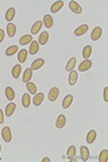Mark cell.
<instances>
[{"label": "cell", "mask_w": 108, "mask_h": 162, "mask_svg": "<svg viewBox=\"0 0 108 162\" xmlns=\"http://www.w3.org/2000/svg\"><path fill=\"white\" fill-rule=\"evenodd\" d=\"M6 97L8 101H14V99H15V91H14L11 87L6 88Z\"/></svg>", "instance_id": "21"}, {"label": "cell", "mask_w": 108, "mask_h": 162, "mask_svg": "<svg viewBox=\"0 0 108 162\" xmlns=\"http://www.w3.org/2000/svg\"><path fill=\"white\" fill-rule=\"evenodd\" d=\"M15 14H16L15 8H14V7H10V8L7 10V12H6V20H7V22L12 23V19L15 18Z\"/></svg>", "instance_id": "12"}, {"label": "cell", "mask_w": 108, "mask_h": 162, "mask_svg": "<svg viewBox=\"0 0 108 162\" xmlns=\"http://www.w3.org/2000/svg\"><path fill=\"white\" fill-rule=\"evenodd\" d=\"M101 34H103V30H101V27H94L92 34H91V39L92 40H99L101 38Z\"/></svg>", "instance_id": "4"}, {"label": "cell", "mask_w": 108, "mask_h": 162, "mask_svg": "<svg viewBox=\"0 0 108 162\" xmlns=\"http://www.w3.org/2000/svg\"><path fill=\"white\" fill-rule=\"evenodd\" d=\"M7 34H8L10 38H12L16 34V26L14 25V23H8V25H7Z\"/></svg>", "instance_id": "26"}, {"label": "cell", "mask_w": 108, "mask_h": 162, "mask_svg": "<svg viewBox=\"0 0 108 162\" xmlns=\"http://www.w3.org/2000/svg\"><path fill=\"white\" fill-rule=\"evenodd\" d=\"M43 100H45V96H43V93H40V92L38 93V92H37L35 94H34L31 103L34 104V106H40V104L43 103Z\"/></svg>", "instance_id": "6"}, {"label": "cell", "mask_w": 108, "mask_h": 162, "mask_svg": "<svg viewBox=\"0 0 108 162\" xmlns=\"http://www.w3.org/2000/svg\"><path fill=\"white\" fill-rule=\"evenodd\" d=\"M42 162H50V158H47V157L42 158Z\"/></svg>", "instance_id": "37"}, {"label": "cell", "mask_w": 108, "mask_h": 162, "mask_svg": "<svg viewBox=\"0 0 108 162\" xmlns=\"http://www.w3.org/2000/svg\"><path fill=\"white\" fill-rule=\"evenodd\" d=\"M42 26H43L42 20H37V22L33 25V27H31V35H35V34H38L40 31V29H42Z\"/></svg>", "instance_id": "14"}, {"label": "cell", "mask_w": 108, "mask_h": 162, "mask_svg": "<svg viewBox=\"0 0 108 162\" xmlns=\"http://www.w3.org/2000/svg\"><path fill=\"white\" fill-rule=\"evenodd\" d=\"M15 110H16V104L12 103V101H10V103L7 104V107H6V112H4V115H7V116L11 118L12 115L15 114Z\"/></svg>", "instance_id": "3"}, {"label": "cell", "mask_w": 108, "mask_h": 162, "mask_svg": "<svg viewBox=\"0 0 108 162\" xmlns=\"http://www.w3.org/2000/svg\"><path fill=\"white\" fill-rule=\"evenodd\" d=\"M3 123H4V112L0 110V124H3Z\"/></svg>", "instance_id": "36"}, {"label": "cell", "mask_w": 108, "mask_h": 162, "mask_svg": "<svg viewBox=\"0 0 108 162\" xmlns=\"http://www.w3.org/2000/svg\"><path fill=\"white\" fill-rule=\"evenodd\" d=\"M92 68V61L91 60H84L83 62L79 65V72H87Z\"/></svg>", "instance_id": "2"}, {"label": "cell", "mask_w": 108, "mask_h": 162, "mask_svg": "<svg viewBox=\"0 0 108 162\" xmlns=\"http://www.w3.org/2000/svg\"><path fill=\"white\" fill-rule=\"evenodd\" d=\"M22 106L25 108H29L31 106V97H30V93H25L22 96Z\"/></svg>", "instance_id": "18"}, {"label": "cell", "mask_w": 108, "mask_h": 162, "mask_svg": "<svg viewBox=\"0 0 108 162\" xmlns=\"http://www.w3.org/2000/svg\"><path fill=\"white\" fill-rule=\"evenodd\" d=\"M4 35H6V31L3 29H0V43H2L3 39H4Z\"/></svg>", "instance_id": "35"}, {"label": "cell", "mask_w": 108, "mask_h": 162, "mask_svg": "<svg viewBox=\"0 0 108 162\" xmlns=\"http://www.w3.org/2000/svg\"><path fill=\"white\" fill-rule=\"evenodd\" d=\"M72 101H73V94H66L62 100V108H69L72 106Z\"/></svg>", "instance_id": "19"}, {"label": "cell", "mask_w": 108, "mask_h": 162, "mask_svg": "<svg viewBox=\"0 0 108 162\" xmlns=\"http://www.w3.org/2000/svg\"><path fill=\"white\" fill-rule=\"evenodd\" d=\"M69 8H70V11L74 12V14H81V12H83V8H81V6L77 2H70L69 3Z\"/></svg>", "instance_id": "11"}, {"label": "cell", "mask_w": 108, "mask_h": 162, "mask_svg": "<svg viewBox=\"0 0 108 162\" xmlns=\"http://www.w3.org/2000/svg\"><path fill=\"white\" fill-rule=\"evenodd\" d=\"M80 153H81V160H83V161H88V160H89V150H88L87 146H81Z\"/></svg>", "instance_id": "25"}, {"label": "cell", "mask_w": 108, "mask_h": 162, "mask_svg": "<svg viewBox=\"0 0 108 162\" xmlns=\"http://www.w3.org/2000/svg\"><path fill=\"white\" fill-rule=\"evenodd\" d=\"M18 52H19L18 46L12 45V46L7 47V50H6V56H7V57H11V56H14V54H15V53H18Z\"/></svg>", "instance_id": "31"}, {"label": "cell", "mask_w": 108, "mask_h": 162, "mask_svg": "<svg viewBox=\"0 0 108 162\" xmlns=\"http://www.w3.org/2000/svg\"><path fill=\"white\" fill-rule=\"evenodd\" d=\"M2 138H3V141L6 142V143H10L12 139V133H11V128H10L8 126H6V127H3V130H2Z\"/></svg>", "instance_id": "1"}, {"label": "cell", "mask_w": 108, "mask_h": 162, "mask_svg": "<svg viewBox=\"0 0 108 162\" xmlns=\"http://www.w3.org/2000/svg\"><path fill=\"white\" fill-rule=\"evenodd\" d=\"M27 54H29V52H27L26 49H22V50H19L18 52V61L20 64H23L27 60Z\"/></svg>", "instance_id": "23"}, {"label": "cell", "mask_w": 108, "mask_h": 162, "mask_svg": "<svg viewBox=\"0 0 108 162\" xmlns=\"http://www.w3.org/2000/svg\"><path fill=\"white\" fill-rule=\"evenodd\" d=\"M88 29H89V26H88V25H81V26H79L76 30H74V35H76V37H83L84 34H87Z\"/></svg>", "instance_id": "7"}, {"label": "cell", "mask_w": 108, "mask_h": 162, "mask_svg": "<svg viewBox=\"0 0 108 162\" xmlns=\"http://www.w3.org/2000/svg\"><path fill=\"white\" fill-rule=\"evenodd\" d=\"M76 57H72L69 61H68V64L65 65V70H68V72H70V70L74 69V66H76Z\"/></svg>", "instance_id": "30"}, {"label": "cell", "mask_w": 108, "mask_h": 162, "mask_svg": "<svg viewBox=\"0 0 108 162\" xmlns=\"http://www.w3.org/2000/svg\"><path fill=\"white\" fill-rule=\"evenodd\" d=\"M96 137H97V133L94 130H91L89 133L87 134V143L88 145H92L94 141H96Z\"/></svg>", "instance_id": "17"}, {"label": "cell", "mask_w": 108, "mask_h": 162, "mask_svg": "<svg viewBox=\"0 0 108 162\" xmlns=\"http://www.w3.org/2000/svg\"><path fill=\"white\" fill-rule=\"evenodd\" d=\"M22 79H23V81H25L26 84L31 81V79H33V70H31V68H27V69H25Z\"/></svg>", "instance_id": "10"}, {"label": "cell", "mask_w": 108, "mask_h": 162, "mask_svg": "<svg viewBox=\"0 0 108 162\" xmlns=\"http://www.w3.org/2000/svg\"><path fill=\"white\" fill-rule=\"evenodd\" d=\"M33 42V35L31 34H27V35H23L22 38L19 39V43L22 46H25V45H29V43H31Z\"/></svg>", "instance_id": "20"}, {"label": "cell", "mask_w": 108, "mask_h": 162, "mask_svg": "<svg viewBox=\"0 0 108 162\" xmlns=\"http://www.w3.org/2000/svg\"><path fill=\"white\" fill-rule=\"evenodd\" d=\"M47 40H49V33L47 31H43L39 34V39H38V43L39 45H46Z\"/></svg>", "instance_id": "22"}, {"label": "cell", "mask_w": 108, "mask_h": 162, "mask_svg": "<svg viewBox=\"0 0 108 162\" xmlns=\"http://www.w3.org/2000/svg\"><path fill=\"white\" fill-rule=\"evenodd\" d=\"M58 94H60V89L57 87H53L49 92V100L52 101V103H54V101L58 99Z\"/></svg>", "instance_id": "5"}, {"label": "cell", "mask_w": 108, "mask_h": 162, "mask_svg": "<svg viewBox=\"0 0 108 162\" xmlns=\"http://www.w3.org/2000/svg\"><path fill=\"white\" fill-rule=\"evenodd\" d=\"M39 52V43L37 42V40H33L31 43H30V50H29V53L30 54H37Z\"/></svg>", "instance_id": "27"}, {"label": "cell", "mask_w": 108, "mask_h": 162, "mask_svg": "<svg viewBox=\"0 0 108 162\" xmlns=\"http://www.w3.org/2000/svg\"><path fill=\"white\" fill-rule=\"evenodd\" d=\"M0 153H2V145H0Z\"/></svg>", "instance_id": "38"}, {"label": "cell", "mask_w": 108, "mask_h": 162, "mask_svg": "<svg viewBox=\"0 0 108 162\" xmlns=\"http://www.w3.org/2000/svg\"><path fill=\"white\" fill-rule=\"evenodd\" d=\"M43 65H45V60H43V58H37V60H34L33 65L30 66V68H31V70H38Z\"/></svg>", "instance_id": "9"}, {"label": "cell", "mask_w": 108, "mask_h": 162, "mask_svg": "<svg viewBox=\"0 0 108 162\" xmlns=\"http://www.w3.org/2000/svg\"><path fill=\"white\" fill-rule=\"evenodd\" d=\"M20 73H22V66H20L19 64H18V65H15V66L12 68L11 74H12L14 79H19V77H20Z\"/></svg>", "instance_id": "28"}, {"label": "cell", "mask_w": 108, "mask_h": 162, "mask_svg": "<svg viewBox=\"0 0 108 162\" xmlns=\"http://www.w3.org/2000/svg\"><path fill=\"white\" fill-rule=\"evenodd\" d=\"M66 157H68V160H70V161H73L74 160V157H76V146H69V148H68V151H66Z\"/></svg>", "instance_id": "24"}, {"label": "cell", "mask_w": 108, "mask_h": 162, "mask_svg": "<svg viewBox=\"0 0 108 162\" xmlns=\"http://www.w3.org/2000/svg\"><path fill=\"white\" fill-rule=\"evenodd\" d=\"M62 7H64V2H62V0H58V2H54L52 4V7H50V11H52L53 14H56V12H58Z\"/></svg>", "instance_id": "15"}, {"label": "cell", "mask_w": 108, "mask_h": 162, "mask_svg": "<svg viewBox=\"0 0 108 162\" xmlns=\"http://www.w3.org/2000/svg\"><path fill=\"white\" fill-rule=\"evenodd\" d=\"M91 54H92V46L87 45V46L83 49V58H84V60H89Z\"/></svg>", "instance_id": "29"}, {"label": "cell", "mask_w": 108, "mask_h": 162, "mask_svg": "<svg viewBox=\"0 0 108 162\" xmlns=\"http://www.w3.org/2000/svg\"><path fill=\"white\" fill-rule=\"evenodd\" d=\"M103 99L104 101H108V87H106L103 89Z\"/></svg>", "instance_id": "34"}, {"label": "cell", "mask_w": 108, "mask_h": 162, "mask_svg": "<svg viewBox=\"0 0 108 162\" xmlns=\"http://www.w3.org/2000/svg\"><path fill=\"white\" fill-rule=\"evenodd\" d=\"M42 23H43V26H45V27H47V29L53 27V25H54V19H53V16H52V15H45V16H43Z\"/></svg>", "instance_id": "13"}, {"label": "cell", "mask_w": 108, "mask_h": 162, "mask_svg": "<svg viewBox=\"0 0 108 162\" xmlns=\"http://www.w3.org/2000/svg\"><path fill=\"white\" fill-rule=\"evenodd\" d=\"M69 85H76L77 80H79V73H77V70H70L69 72Z\"/></svg>", "instance_id": "8"}, {"label": "cell", "mask_w": 108, "mask_h": 162, "mask_svg": "<svg viewBox=\"0 0 108 162\" xmlns=\"http://www.w3.org/2000/svg\"><path fill=\"white\" fill-rule=\"evenodd\" d=\"M26 88H27V91H29V93H33V94L37 93V87H35V84L27 83V84H26Z\"/></svg>", "instance_id": "33"}, {"label": "cell", "mask_w": 108, "mask_h": 162, "mask_svg": "<svg viewBox=\"0 0 108 162\" xmlns=\"http://www.w3.org/2000/svg\"><path fill=\"white\" fill-rule=\"evenodd\" d=\"M99 162H107L108 161V150H101V153L99 154Z\"/></svg>", "instance_id": "32"}, {"label": "cell", "mask_w": 108, "mask_h": 162, "mask_svg": "<svg viewBox=\"0 0 108 162\" xmlns=\"http://www.w3.org/2000/svg\"><path fill=\"white\" fill-rule=\"evenodd\" d=\"M65 124H66L65 115H60V116L57 118V120H56V127L57 128H64V127H65Z\"/></svg>", "instance_id": "16"}]
</instances>
